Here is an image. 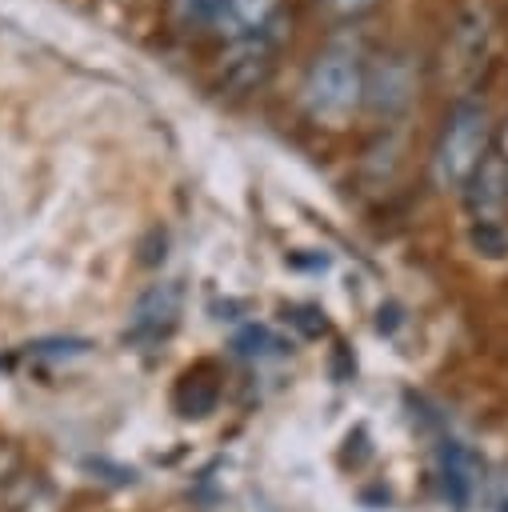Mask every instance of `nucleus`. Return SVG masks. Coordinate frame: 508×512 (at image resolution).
Masks as SVG:
<instances>
[{
	"label": "nucleus",
	"mask_w": 508,
	"mask_h": 512,
	"mask_svg": "<svg viewBox=\"0 0 508 512\" xmlns=\"http://www.w3.org/2000/svg\"><path fill=\"white\" fill-rule=\"evenodd\" d=\"M440 488L452 508H468L476 492V464L460 440H440Z\"/></svg>",
	"instance_id": "8"
},
{
	"label": "nucleus",
	"mask_w": 508,
	"mask_h": 512,
	"mask_svg": "<svg viewBox=\"0 0 508 512\" xmlns=\"http://www.w3.org/2000/svg\"><path fill=\"white\" fill-rule=\"evenodd\" d=\"M300 104L312 120L340 124L356 104H364V64L348 48H324L304 80H300Z\"/></svg>",
	"instance_id": "2"
},
{
	"label": "nucleus",
	"mask_w": 508,
	"mask_h": 512,
	"mask_svg": "<svg viewBox=\"0 0 508 512\" xmlns=\"http://www.w3.org/2000/svg\"><path fill=\"white\" fill-rule=\"evenodd\" d=\"M276 20H280L276 0H228V12H224V24L236 32V40L268 36V28H276Z\"/></svg>",
	"instance_id": "9"
},
{
	"label": "nucleus",
	"mask_w": 508,
	"mask_h": 512,
	"mask_svg": "<svg viewBox=\"0 0 508 512\" xmlns=\"http://www.w3.org/2000/svg\"><path fill=\"white\" fill-rule=\"evenodd\" d=\"M496 156H500V160L508 164V120H504V124L496 128Z\"/></svg>",
	"instance_id": "15"
},
{
	"label": "nucleus",
	"mask_w": 508,
	"mask_h": 512,
	"mask_svg": "<svg viewBox=\"0 0 508 512\" xmlns=\"http://www.w3.org/2000/svg\"><path fill=\"white\" fill-rule=\"evenodd\" d=\"M272 68V40L268 36H244L224 56V84L228 88H252Z\"/></svg>",
	"instance_id": "7"
},
{
	"label": "nucleus",
	"mask_w": 508,
	"mask_h": 512,
	"mask_svg": "<svg viewBox=\"0 0 508 512\" xmlns=\"http://www.w3.org/2000/svg\"><path fill=\"white\" fill-rule=\"evenodd\" d=\"M228 0H168V20L180 32H212L224 28Z\"/></svg>",
	"instance_id": "10"
},
{
	"label": "nucleus",
	"mask_w": 508,
	"mask_h": 512,
	"mask_svg": "<svg viewBox=\"0 0 508 512\" xmlns=\"http://www.w3.org/2000/svg\"><path fill=\"white\" fill-rule=\"evenodd\" d=\"M236 352L248 356V360H268V356H284L288 344H284L272 328H264V324H248V328L236 336Z\"/></svg>",
	"instance_id": "12"
},
{
	"label": "nucleus",
	"mask_w": 508,
	"mask_h": 512,
	"mask_svg": "<svg viewBox=\"0 0 508 512\" xmlns=\"http://www.w3.org/2000/svg\"><path fill=\"white\" fill-rule=\"evenodd\" d=\"M464 204H468L472 220H500V212L508 208V164L496 152H488L480 172L468 180Z\"/></svg>",
	"instance_id": "6"
},
{
	"label": "nucleus",
	"mask_w": 508,
	"mask_h": 512,
	"mask_svg": "<svg viewBox=\"0 0 508 512\" xmlns=\"http://www.w3.org/2000/svg\"><path fill=\"white\" fill-rule=\"evenodd\" d=\"M468 240H472V248H476L480 256H488V260L508 256V228H504L500 220H472Z\"/></svg>",
	"instance_id": "13"
},
{
	"label": "nucleus",
	"mask_w": 508,
	"mask_h": 512,
	"mask_svg": "<svg viewBox=\"0 0 508 512\" xmlns=\"http://www.w3.org/2000/svg\"><path fill=\"white\" fill-rule=\"evenodd\" d=\"M284 320H292L296 328H304L308 336L324 332V312L320 308H284Z\"/></svg>",
	"instance_id": "14"
},
{
	"label": "nucleus",
	"mask_w": 508,
	"mask_h": 512,
	"mask_svg": "<svg viewBox=\"0 0 508 512\" xmlns=\"http://www.w3.org/2000/svg\"><path fill=\"white\" fill-rule=\"evenodd\" d=\"M216 400H220V388H216V380H208L204 372H188V376H180V384H176V392H172L176 412L188 416V420L208 416V412L216 408Z\"/></svg>",
	"instance_id": "11"
},
{
	"label": "nucleus",
	"mask_w": 508,
	"mask_h": 512,
	"mask_svg": "<svg viewBox=\"0 0 508 512\" xmlns=\"http://www.w3.org/2000/svg\"><path fill=\"white\" fill-rule=\"evenodd\" d=\"M500 512H508V500H504V504H500Z\"/></svg>",
	"instance_id": "17"
},
{
	"label": "nucleus",
	"mask_w": 508,
	"mask_h": 512,
	"mask_svg": "<svg viewBox=\"0 0 508 512\" xmlns=\"http://www.w3.org/2000/svg\"><path fill=\"white\" fill-rule=\"evenodd\" d=\"M488 44H492V8L484 0H468L448 32V60L444 68L460 80V84H472L476 72L484 68L488 60Z\"/></svg>",
	"instance_id": "3"
},
{
	"label": "nucleus",
	"mask_w": 508,
	"mask_h": 512,
	"mask_svg": "<svg viewBox=\"0 0 508 512\" xmlns=\"http://www.w3.org/2000/svg\"><path fill=\"white\" fill-rule=\"evenodd\" d=\"M492 140H496L492 112L480 100H460L444 116V128H440L436 148H432V176H436V184L452 188V192H464L468 180L488 160Z\"/></svg>",
	"instance_id": "1"
},
{
	"label": "nucleus",
	"mask_w": 508,
	"mask_h": 512,
	"mask_svg": "<svg viewBox=\"0 0 508 512\" xmlns=\"http://www.w3.org/2000/svg\"><path fill=\"white\" fill-rule=\"evenodd\" d=\"M372 4H376V0H336V8H340V12H352V16H356V12H368Z\"/></svg>",
	"instance_id": "16"
},
{
	"label": "nucleus",
	"mask_w": 508,
	"mask_h": 512,
	"mask_svg": "<svg viewBox=\"0 0 508 512\" xmlns=\"http://www.w3.org/2000/svg\"><path fill=\"white\" fill-rule=\"evenodd\" d=\"M412 96H416V72L404 52H388L372 68H364V104L372 112L392 116V112L408 108Z\"/></svg>",
	"instance_id": "5"
},
{
	"label": "nucleus",
	"mask_w": 508,
	"mask_h": 512,
	"mask_svg": "<svg viewBox=\"0 0 508 512\" xmlns=\"http://www.w3.org/2000/svg\"><path fill=\"white\" fill-rule=\"evenodd\" d=\"M180 308H184V288H180V280H160V284H152V288L136 300L124 340L144 344V348L168 340L172 328L180 324Z\"/></svg>",
	"instance_id": "4"
}]
</instances>
